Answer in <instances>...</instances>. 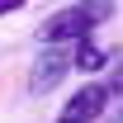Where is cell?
<instances>
[{
  "mask_svg": "<svg viewBox=\"0 0 123 123\" xmlns=\"http://www.w3.org/2000/svg\"><path fill=\"white\" fill-rule=\"evenodd\" d=\"M109 14H114L109 0H76V5H62V10H52V14L38 24V43H47V47L85 43V38H90Z\"/></svg>",
  "mask_w": 123,
  "mask_h": 123,
  "instance_id": "cell-1",
  "label": "cell"
},
{
  "mask_svg": "<svg viewBox=\"0 0 123 123\" xmlns=\"http://www.w3.org/2000/svg\"><path fill=\"white\" fill-rule=\"evenodd\" d=\"M109 99H114V95H109L104 80H85L80 90L66 95V104L57 109V118H52V123H99V118H104V109H109Z\"/></svg>",
  "mask_w": 123,
  "mask_h": 123,
  "instance_id": "cell-2",
  "label": "cell"
},
{
  "mask_svg": "<svg viewBox=\"0 0 123 123\" xmlns=\"http://www.w3.org/2000/svg\"><path fill=\"white\" fill-rule=\"evenodd\" d=\"M66 71H71V62L62 57V52H43V62L33 66V76H29V90H33V95H47Z\"/></svg>",
  "mask_w": 123,
  "mask_h": 123,
  "instance_id": "cell-3",
  "label": "cell"
},
{
  "mask_svg": "<svg viewBox=\"0 0 123 123\" xmlns=\"http://www.w3.org/2000/svg\"><path fill=\"white\" fill-rule=\"evenodd\" d=\"M71 66H76V71H104V66H109V52H104V47H95L90 38H85V43H76Z\"/></svg>",
  "mask_w": 123,
  "mask_h": 123,
  "instance_id": "cell-4",
  "label": "cell"
},
{
  "mask_svg": "<svg viewBox=\"0 0 123 123\" xmlns=\"http://www.w3.org/2000/svg\"><path fill=\"white\" fill-rule=\"evenodd\" d=\"M24 5H29V0H0V19H5V14H19Z\"/></svg>",
  "mask_w": 123,
  "mask_h": 123,
  "instance_id": "cell-5",
  "label": "cell"
}]
</instances>
